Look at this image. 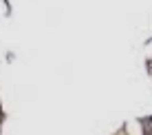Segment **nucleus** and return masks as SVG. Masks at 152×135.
<instances>
[{
  "label": "nucleus",
  "instance_id": "obj_3",
  "mask_svg": "<svg viewBox=\"0 0 152 135\" xmlns=\"http://www.w3.org/2000/svg\"><path fill=\"white\" fill-rule=\"evenodd\" d=\"M150 133H152V122H150Z\"/></svg>",
  "mask_w": 152,
  "mask_h": 135
},
{
  "label": "nucleus",
  "instance_id": "obj_2",
  "mask_svg": "<svg viewBox=\"0 0 152 135\" xmlns=\"http://www.w3.org/2000/svg\"><path fill=\"white\" fill-rule=\"evenodd\" d=\"M145 58H148V60L152 62V40H150L148 44H145Z\"/></svg>",
  "mask_w": 152,
  "mask_h": 135
},
{
  "label": "nucleus",
  "instance_id": "obj_1",
  "mask_svg": "<svg viewBox=\"0 0 152 135\" xmlns=\"http://www.w3.org/2000/svg\"><path fill=\"white\" fill-rule=\"evenodd\" d=\"M126 133L128 135H143V124H141L139 120L126 122Z\"/></svg>",
  "mask_w": 152,
  "mask_h": 135
}]
</instances>
